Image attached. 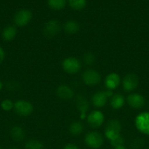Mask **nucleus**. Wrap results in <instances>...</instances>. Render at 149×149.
I'll return each instance as SVG.
<instances>
[{
	"label": "nucleus",
	"mask_w": 149,
	"mask_h": 149,
	"mask_svg": "<svg viewBox=\"0 0 149 149\" xmlns=\"http://www.w3.org/2000/svg\"><path fill=\"white\" fill-rule=\"evenodd\" d=\"M122 130V125L120 121L118 119H111L108 121L105 128V137L112 141L121 136V132Z\"/></svg>",
	"instance_id": "1"
},
{
	"label": "nucleus",
	"mask_w": 149,
	"mask_h": 149,
	"mask_svg": "<svg viewBox=\"0 0 149 149\" xmlns=\"http://www.w3.org/2000/svg\"><path fill=\"white\" fill-rule=\"evenodd\" d=\"M81 63L75 57H67L61 62V67L66 73L69 74H75L81 69Z\"/></svg>",
	"instance_id": "2"
},
{
	"label": "nucleus",
	"mask_w": 149,
	"mask_h": 149,
	"mask_svg": "<svg viewBox=\"0 0 149 149\" xmlns=\"http://www.w3.org/2000/svg\"><path fill=\"white\" fill-rule=\"evenodd\" d=\"M15 113L20 117L30 116L34 111L33 105L28 100H18L14 103L13 108Z\"/></svg>",
	"instance_id": "3"
},
{
	"label": "nucleus",
	"mask_w": 149,
	"mask_h": 149,
	"mask_svg": "<svg viewBox=\"0 0 149 149\" xmlns=\"http://www.w3.org/2000/svg\"><path fill=\"white\" fill-rule=\"evenodd\" d=\"M84 141L86 145L90 148L98 149L103 145L104 138L99 132H96V131H91L86 134L85 136Z\"/></svg>",
	"instance_id": "4"
},
{
	"label": "nucleus",
	"mask_w": 149,
	"mask_h": 149,
	"mask_svg": "<svg viewBox=\"0 0 149 149\" xmlns=\"http://www.w3.org/2000/svg\"><path fill=\"white\" fill-rule=\"evenodd\" d=\"M82 79L86 85L93 87L101 82L102 77L100 74L94 69H87L83 71Z\"/></svg>",
	"instance_id": "5"
},
{
	"label": "nucleus",
	"mask_w": 149,
	"mask_h": 149,
	"mask_svg": "<svg viewBox=\"0 0 149 149\" xmlns=\"http://www.w3.org/2000/svg\"><path fill=\"white\" fill-rule=\"evenodd\" d=\"M113 95L112 91L107 90V91H99L93 95L91 97L92 104L94 107L100 109L106 106L109 97H112Z\"/></svg>",
	"instance_id": "6"
},
{
	"label": "nucleus",
	"mask_w": 149,
	"mask_h": 149,
	"mask_svg": "<svg viewBox=\"0 0 149 149\" xmlns=\"http://www.w3.org/2000/svg\"><path fill=\"white\" fill-rule=\"evenodd\" d=\"M135 127L140 132L149 135V112L139 113L134 121Z\"/></svg>",
	"instance_id": "7"
},
{
	"label": "nucleus",
	"mask_w": 149,
	"mask_h": 149,
	"mask_svg": "<svg viewBox=\"0 0 149 149\" xmlns=\"http://www.w3.org/2000/svg\"><path fill=\"white\" fill-rule=\"evenodd\" d=\"M87 123L93 129H97L102 126L105 121V116L101 111L93 110L86 117Z\"/></svg>",
	"instance_id": "8"
},
{
	"label": "nucleus",
	"mask_w": 149,
	"mask_h": 149,
	"mask_svg": "<svg viewBox=\"0 0 149 149\" xmlns=\"http://www.w3.org/2000/svg\"><path fill=\"white\" fill-rule=\"evenodd\" d=\"M61 29V23L57 20H51L44 26L42 32L44 36L48 38H53L60 33Z\"/></svg>",
	"instance_id": "9"
},
{
	"label": "nucleus",
	"mask_w": 149,
	"mask_h": 149,
	"mask_svg": "<svg viewBox=\"0 0 149 149\" xmlns=\"http://www.w3.org/2000/svg\"><path fill=\"white\" fill-rule=\"evenodd\" d=\"M32 18V13L30 10L22 9L15 14L13 20L16 26L23 27L29 24Z\"/></svg>",
	"instance_id": "10"
},
{
	"label": "nucleus",
	"mask_w": 149,
	"mask_h": 149,
	"mask_svg": "<svg viewBox=\"0 0 149 149\" xmlns=\"http://www.w3.org/2000/svg\"><path fill=\"white\" fill-rule=\"evenodd\" d=\"M139 84V79L134 74H128L122 79V86L126 92L134 91L137 88Z\"/></svg>",
	"instance_id": "11"
},
{
	"label": "nucleus",
	"mask_w": 149,
	"mask_h": 149,
	"mask_svg": "<svg viewBox=\"0 0 149 149\" xmlns=\"http://www.w3.org/2000/svg\"><path fill=\"white\" fill-rule=\"evenodd\" d=\"M74 104L77 110L80 111L81 119H84L86 118V113L89 109V102L83 95L78 94L74 97Z\"/></svg>",
	"instance_id": "12"
},
{
	"label": "nucleus",
	"mask_w": 149,
	"mask_h": 149,
	"mask_svg": "<svg viewBox=\"0 0 149 149\" xmlns=\"http://www.w3.org/2000/svg\"><path fill=\"white\" fill-rule=\"evenodd\" d=\"M127 103L131 108L134 109H142L145 106V100L142 95L139 93H131L127 96Z\"/></svg>",
	"instance_id": "13"
},
{
	"label": "nucleus",
	"mask_w": 149,
	"mask_h": 149,
	"mask_svg": "<svg viewBox=\"0 0 149 149\" xmlns=\"http://www.w3.org/2000/svg\"><path fill=\"white\" fill-rule=\"evenodd\" d=\"M56 94L58 98L64 100H71L74 96V90L67 84H61L58 86L56 90Z\"/></svg>",
	"instance_id": "14"
},
{
	"label": "nucleus",
	"mask_w": 149,
	"mask_h": 149,
	"mask_svg": "<svg viewBox=\"0 0 149 149\" xmlns=\"http://www.w3.org/2000/svg\"><path fill=\"white\" fill-rule=\"evenodd\" d=\"M121 82V77L117 73H110L105 77V85L108 90L112 91V90H115L119 87Z\"/></svg>",
	"instance_id": "15"
},
{
	"label": "nucleus",
	"mask_w": 149,
	"mask_h": 149,
	"mask_svg": "<svg viewBox=\"0 0 149 149\" xmlns=\"http://www.w3.org/2000/svg\"><path fill=\"white\" fill-rule=\"evenodd\" d=\"M63 29L64 32L69 35H74L78 33L80 27L77 21L73 20H70L66 21L63 25Z\"/></svg>",
	"instance_id": "16"
},
{
	"label": "nucleus",
	"mask_w": 149,
	"mask_h": 149,
	"mask_svg": "<svg viewBox=\"0 0 149 149\" xmlns=\"http://www.w3.org/2000/svg\"><path fill=\"white\" fill-rule=\"evenodd\" d=\"M17 35V29L13 26H7L3 29L1 32V37L5 42H11Z\"/></svg>",
	"instance_id": "17"
},
{
	"label": "nucleus",
	"mask_w": 149,
	"mask_h": 149,
	"mask_svg": "<svg viewBox=\"0 0 149 149\" xmlns=\"http://www.w3.org/2000/svg\"><path fill=\"white\" fill-rule=\"evenodd\" d=\"M10 137L16 142H21L25 138V132L23 128L18 125L13 126L10 132Z\"/></svg>",
	"instance_id": "18"
},
{
	"label": "nucleus",
	"mask_w": 149,
	"mask_h": 149,
	"mask_svg": "<svg viewBox=\"0 0 149 149\" xmlns=\"http://www.w3.org/2000/svg\"><path fill=\"white\" fill-rule=\"evenodd\" d=\"M110 103L112 109L115 110H118V109H121L125 104V97L120 93L113 94L110 97Z\"/></svg>",
	"instance_id": "19"
},
{
	"label": "nucleus",
	"mask_w": 149,
	"mask_h": 149,
	"mask_svg": "<svg viewBox=\"0 0 149 149\" xmlns=\"http://www.w3.org/2000/svg\"><path fill=\"white\" fill-rule=\"evenodd\" d=\"M84 131V126L83 123L79 121H74L70 124L69 127V132L73 136H78Z\"/></svg>",
	"instance_id": "20"
},
{
	"label": "nucleus",
	"mask_w": 149,
	"mask_h": 149,
	"mask_svg": "<svg viewBox=\"0 0 149 149\" xmlns=\"http://www.w3.org/2000/svg\"><path fill=\"white\" fill-rule=\"evenodd\" d=\"M66 0H48V4L53 10H61L66 6Z\"/></svg>",
	"instance_id": "21"
},
{
	"label": "nucleus",
	"mask_w": 149,
	"mask_h": 149,
	"mask_svg": "<svg viewBox=\"0 0 149 149\" xmlns=\"http://www.w3.org/2000/svg\"><path fill=\"white\" fill-rule=\"evenodd\" d=\"M25 149H45V146L37 140H29L25 144Z\"/></svg>",
	"instance_id": "22"
},
{
	"label": "nucleus",
	"mask_w": 149,
	"mask_h": 149,
	"mask_svg": "<svg viewBox=\"0 0 149 149\" xmlns=\"http://www.w3.org/2000/svg\"><path fill=\"white\" fill-rule=\"evenodd\" d=\"M70 7L74 10H81L86 6V0H69Z\"/></svg>",
	"instance_id": "23"
},
{
	"label": "nucleus",
	"mask_w": 149,
	"mask_h": 149,
	"mask_svg": "<svg viewBox=\"0 0 149 149\" xmlns=\"http://www.w3.org/2000/svg\"><path fill=\"white\" fill-rule=\"evenodd\" d=\"M95 61H96V57L92 52H87L83 55V61L85 64L88 65H92L94 64Z\"/></svg>",
	"instance_id": "24"
},
{
	"label": "nucleus",
	"mask_w": 149,
	"mask_h": 149,
	"mask_svg": "<svg viewBox=\"0 0 149 149\" xmlns=\"http://www.w3.org/2000/svg\"><path fill=\"white\" fill-rule=\"evenodd\" d=\"M1 108L4 111H10L14 108V103L10 99H4L1 103Z\"/></svg>",
	"instance_id": "25"
},
{
	"label": "nucleus",
	"mask_w": 149,
	"mask_h": 149,
	"mask_svg": "<svg viewBox=\"0 0 149 149\" xmlns=\"http://www.w3.org/2000/svg\"><path fill=\"white\" fill-rule=\"evenodd\" d=\"M145 141L142 138H137L132 140L130 143V147L131 149H140L144 146Z\"/></svg>",
	"instance_id": "26"
},
{
	"label": "nucleus",
	"mask_w": 149,
	"mask_h": 149,
	"mask_svg": "<svg viewBox=\"0 0 149 149\" xmlns=\"http://www.w3.org/2000/svg\"><path fill=\"white\" fill-rule=\"evenodd\" d=\"M110 144L113 147H116L118 146H121V145H124V139L122 136H120L118 137V138L116 139L113 140L112 141H110Z\"/></svg>",
	"instance_id": "27"
},
{
	"label": "nucleus",
	"mask_w": 149,
	"mask_h": 149,
	"mask_svg": "<svg viewBox=\"0 0 149 149\" xmlns=\"http://www.w3.org/2000/svg\"><path fill=\"white\" fill-rule=\"evenodd\" d=\"M7 87H9L10 90H16V88L18 87V84H17V82H15V81H12L9 83V84L7 85Z\"/></svg>",
	"instance_id": "28"
},
{
	"label": "nucleus",
	"mask_w": 149,
	"mask_h": 149,
	"mask_svg": "<svg viewBox=\"0 0 149 149\" xmlns=\"http://www.w3.org/2000/svg\"><path fill=\"white\" fill-rule=\"evenodd\" d=\"M4 58H5V52L3 48L0 47V65L3 63Z\"/></svg>",
	"instance_id": "29"
},
{
	"label": "nucleus",
	"mask_w": 149,
	"mask_h": 149,
	"mask_svg": "<svg viewBox=\"0 0 149 149\" xmlns=\"http://www.w3.org/2000/svg\"><path fill=\"white\" fill-rule=\"evenodd\" d=\"M64 149H80L76 145L73 143H67L64 146Z\"/></svg>",
	"instance_id": "30"
},
{
	"label": "nucleus",
	"mask_w": 149,
	"mask_h": 149,
	"mask_svg": "<svg viewBox=\"0 0 149 149\" xmlns=\"http://www.w3.org/2000/svg\"><path fill=\"white\" fill-rule=\"evenodd\" d=\"M114 149H127L126 148V146L124 145H121V146H118L114 147Z\"/></svg>",
	"instance_id": "31"
},
{
	"label": "nucleus",
	"mask_w": 149,
	"mask_h": 149,
	"mask_svg": "<svg viewBox=\"0 0 149 149\" xmlns=\"http://www.w3.org/2000/svg\"><path fill=\"white\" fill-rule=\"evenodd\" d=\"M3 86H4V84H3L2 81H1V80H0V90H1V89L3 88Z\"/></svg>",
	"instance_id": "32"
},
{
	"label": "nucleus",
	"mask_w": 149,
	"mask_h": 149,
	"mask_svg": "<svg viewBox=\"0 0 149 149\" xmlns=\"http://www.w3.org/2000/svg\"><path fill=\"white\" fill-rule=\"evenodd\" d=\"M10 149H18V148H10Z\"/></svg>",
	"instance_id": "33"
},
{
	"label": "nucleus",
	"mask_w": 149,
	"mask_h": 149,
	"mask_svg": "<svg viewBox=\"0 0 149 149\" xmlns=\"http://www.w3.org/2000/svg\"><path fill=\"white\" fill-rule=\"evenodd\" d=\"M0 149H1V146H0Z\"/></svg>",
	"instance_id": "34"
},
{
	"label": "nucleus",
	"mask_w": 149,
	"mask_h": 149,
	"mask_svg": "<svg viewBox=\"0 0 149 149\" xmlns=\"http://www.w3.org/2000/svg\"><path fill=\"white\" fill-rule=\"evenodd\" d=\"M148 149H149V148H148Z\"/></svg>",
	"instance_id": "35"
}]
</instances>
